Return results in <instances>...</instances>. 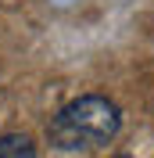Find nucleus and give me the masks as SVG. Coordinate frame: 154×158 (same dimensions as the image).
Segmentation results:
<instances>
[{"label": "nucleus", "mask_w": 154, "mask_h": 158, "mask_svg": "<svg viewBox=\"0 0 154 158\" xmlns=\"http://www.w3.org/2000/svg\"><path fill=\"white\" fill-rule=\"evenodd\" d=\"M115 158H129V155H115Z\"/></svg>", "instance_id": "nucleus-3"}, {"label": "nucleus", "mask_w": 154, "mask_h": 158, "mask_svg": "<svg viewBox=\"0 0 154 158\" xmlns=\"http://www.w3.org/2000/svg\"><path fill=\"white\" fill-rule=\"evenodd\" d=\"M118 129H122V111L115 101L100 97V94H83L54 115L47 133L50 144L61 151H90L115 140Z\"/></svg>", "instance_id": "nucleus-1"}, {"label": "nucleus", "mask_w": 154, "mask_h": 158, "mask_svg": "<svg viewBox=\"0 0 154 158\" xmlns=\"http://www.w3.org/2000/svg\"><path fill=\"white\" fill-rule=\"evenodd\" d=\"M0 158H36V148L25 133H7L0 137Z\"/></svg>", "instance_id": "nucleus-2"}]
</instances>
